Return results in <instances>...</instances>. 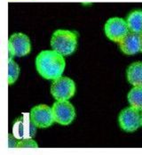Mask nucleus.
<instances>
[{
  "label": "nucleus",
  "instance_id": "nucleus-1",
  "mask_svg": "<svg viewBox=\"0 0 142 155\" xmlns=\"http://www.w3.org/2000/svg\"><path fill=\"white\" fill-rule=\"evenodd\" d=\"M66 67L62 54L54 50H45L36 58V68L39 75L48 80H54L62 76Z\"/></svg>",
  "mask_w": 142,
  "mask_h": 155
},
{
  "label": "nucleus",
  "instance_id": "nucleus-2",
  "mask_svg": "<svg viewBox=\"0 0 142 155\" xmlns=\"http://www.w3.org/2000/svg\"><path fill=\"white\" fill-rule=\"evenodd\" d=\"M77 46V34L68 30H57L53 32L51 38L52 50L60 53L63 56L72 54Z\"/></svg>",
  "mask_w": 142,
  "mask_h": 155
},
{
  "label": "nucleus",
  "instance_id": "nucleus-3",
  "mask_svg": "<svg viewBox=\"0 0 142 155\" xmlns=\"http://www.w3.org/2000/svg\"><path fill=\"white\" fill-rule=\"evenodd\" d=\"M51 94L57 101L68 100L76 93V84L68 77H60L51 85Z\"/></svg>",
  "mask_w": 142,
  "mask_h": 155
},
{
  "label": "nucleus",
  "instance_id": "nucleus-4",
  "mask_svg": "<svg viewBox=\"0 0 142 155\" xmlns=\"http://www.w3.org/2000/svg\"><path fill=\"white\" fill-rule=\"evenodd\" d=\"M52 110L54 120L58 124L62 126L71 124L76 118L75 107L68 100L55 102L52 107Z\"/></svg>",
  "mask_w": 142,
  "mask_h": 155
},
{
  "label": "nucleus",
  "instance_id": "nucleus-5",
  "mask_svg": "<svg viewBox=\"0 0 142 155\" xmlns=\"http://www.w3.org/2000/svg\"><path fill=\"white\" fill-rule=\"evenodd\" d=\"M104 31L109 39L119 43L130 32L126 20L119 17H113L108 20L105 24Z\"/></svg>",
  "mask_w": 142,
  "mask_h": 155
},
{
  "label": "nucleus",
  "instance_id": "nucleus-6",
  "mask_svg": "<svg viewBox=\"0 0 142 155\" xmlns=\"http://www.w3.org/2000/svg\"><path fill=\"white\" fill-rule=\"evenodd\" d=\"M120 127L125 132H134L141 126V111L132 106L124 109L118 116Z\"/></svg>",
  "mask_w": 142,
  "mask_h": 155
},
{
  "label": "nucleus",
  "instance_id": "nucleus-7",
  "mask_svg": "<svg viewBox=\"0 0 142 155\" xmlns=\"http://www.w3.org/2000/svg\"><path fill=\"white\" fill-rule=\"evenodd\" d=\"M36 128L32 121L30 113H24L14 121L13 135L19 140L32 138L36 133Z\"/></svg>",
  "mask_w": 142,
  "mask_h": 155
},
{
  "label": "nucleus",
  "instance_id": "nucleus-8",
  "mask_svg": "<svg viewBox=\"0 0 142 155\" xmlns=\"http://www.w3.org/2000/svg\"><path fill=\"white\" fill-rule=\"evenodd\" d=\"M32 121L37 128H48L55 122L52 110L46 104H39L30 110Z\"/></svg>",
  "mask_w": 142,
  "mask_h": 155
},
{
  "label": "nucleus",
  "instance_id": "nucleus-9",
  "mask_svg": "<svg viewBox=\"0 0 142 155\" xmlns=\"http://www.w3.org/2000/svg\"><path fill=\"white\" fill-rule=\"evenodd\" d=\"M8 45L13 48L17 57H22L29 54L31 51V43L29 37L23 33L13 34L9 40Z\"/></svg>",
  "mask_w": 142,
  "mask_h": 155
},
{
  "label": "nucleus",
  "instance_id": "nucleus-10",
  "mask_svg": "<svg viewBox=\"0 0 142 155\" xmlns=\"http://www.w3.org/2000/svg\"><path fill=\"white\" fill-rule=\"evenodd\" d=\"M119 47L127 55H133L141 52V34L130 31L119 42Z\"/></svg>",
  "mask_w": 142,
  "mask_h": 155
},
{
  "label": "nucleus",
  "instance_id": "nucleus-11",
  "mask_svg": "<svg viewBox=\"0 0 142 155\" xmlns=\"http://www.w3.org/2000/svg\"><path fill=\"white\" fill-rule=\"evenodd\" d=\"M126 78L131 86H142V62H132L127 69Z\"/></svg>",
  "mask_w": 142,
  "mask_h": 155
},
{
  "label": "nucleus",
  "instance_id": "nucleus-12",
  "mask_svg": "<svg viewBox=\"0 0 142 155\" xmlns=\"http://www.w3.org/2000/svg\"><path fill=\"white\" fill-rule=\"evenodd\" d=\"M126 22L131 32L142 34V10H134L127 16Z\"/></svg>",
  "mask_w": 142,
  "mask_h": 155
},
{
  "label": "nucleus",
  "instance_id": "nucleus-13",
  "mask_svg": "<svg viewBox=\"0 0 142 155\" xmlns=\"http://www.w3.org/2000/svg\"><path fill=\"white\" fill-rule=\"evenodd\" d=\"M128 102L131 106L142 110V86L133 87L127 95Z\"/></svg>",
  "mask_w": 142,
  "mask_h": 155
},
{
  "label": "nucleus",
  "instance_id": "nucleus-14",
  "mask_svg": "<svg viewBox=\"0 0 142 155\" xmlns=\"http://www.w3.org/2000/svg\"><path fill=\"white\" fill-rule=\"evenodd\" d=\"M20 74V67L14 60L8 61V85H13L18 79Z\"/></svg>",
  "mask_w": 142,
  "mask_h": 155
},
{
  "label": "nucleus",
  "instance_id": "nucleus-15",
  "mask_svg": "<svg viewBox=\"0 0 142 155\" xmlns=\"http://www.w3.org/2000/svg\"><path fill=\"white\" fill-rule=\"evenodd\" d=\"M37 147H38L37 143L32 138L19 140L17 144V148H37Z\"/></svg>",
  "mask_w": 142,
  "mask_h": 155
},
{
  "label": "nucleus",
  "instance_id": "nucleus-16",
  "mask_svg": "<svg viewBox=\"0 0 142 155\" xmlns=\"http://www.w3.org/2000/svg\"><path fill=\"white\" fill-rule=\"evenodd\" d=\"M19 139H17L13 134L8 135V147L9 148H17Z\"/></svg>",
  "mask_w": 142,
  "mask_h": 155
},
{
  "label": "nucleus",
  "instance_id": "nucleus-17",
  "mask_svg": "<svg viewBox=\"0 0 142 155\" xmlns=\"http://www.w3.org/2000/svg\"><path fill=\"white\" fill-rule=\"evenodd\" d=\"M141 52H142V34H141Z\"/></svg>",
  "mask_w": 142,
  "mask_h": 155
},
{
  "label": "nucleus",
  "instance_id": "nucleus-18",
  "mask_svg": "<svg viewBox=\"0 0 142 155\" xmlns=\"http://www.w3.org/2000/svg\"><path fill=\"white\" fill-rule=\"evenodd\" d=\"M141 127H142V110H141Z\"/></svg>",
  "mask_w": 142,
  "mask_h": 155
}]
</instances>
